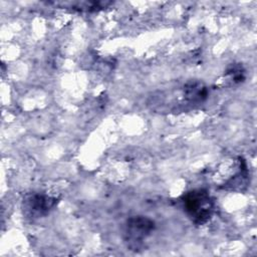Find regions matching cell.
<instances>
[{
  "instance_id": "1",
  "label": "cell",
  "mask_w": 257,
  "mask_h": 257,
  "mask_svg": "<svg viewBox=\"0 0 257 257\" xmlns=\"http://www.w3.org/2000/svg\"><path fill=\"white\" fill-rule=\"evenodd\" d=\"M183 204L187 215L197 225L205 224L212 216L214 202L206 190H192L184 195Z\"/></svg>"
},
{
  "instance_id": "3",
  "label": "cell",
  "mask_w": 257,
  "mask_h": 257,
  "mask_svg": "<svg viewBox=\"0 0 257 257\" xmlns=\"http://www.w3.org/2000/svg\"><path fill=\"white\" fill-rule=\"evenodd\" d=\"M55 205V199L50 197L34 194L24 201V211L30 217H41L49 212Z\"/></svg>"
},
{
  "instance_id": "4",
  "label": "cell",
  "mask_w": 257,
  "mask_h": 257,
  "mask_svg": "<svg viewBox=\"0 0 257 257\" xmlns=\"http://www.w3.org/2000/svg\"><path fill=\"white\" fill-rule=\"evenodd\" d=\"M186 97L190 100H203L207 96L206 88L199 82H191L185 87Z\"/></svg>"
},
{
  "instance_id": "2",
  "label": "cell",
  "mask_w": 257,
  "mask_h": 257,
  "mask_svg": "<svg viewBox=\"0 0 257 257\" xmlns=\"http://www.w3.org/2000/svg\"><path fill=\"white\" fill-rule=\"evenodd\" d=\"M155 223L144 216H136L126 221L124 234L125 239L132 243H139L151 235Z\"/></svg>"
}]
</instances>
